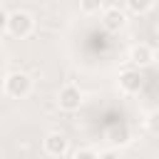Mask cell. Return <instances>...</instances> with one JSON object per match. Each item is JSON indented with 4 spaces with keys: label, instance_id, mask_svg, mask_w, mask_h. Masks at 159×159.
Masks as SVG:
<instances>
[{
    "label": "cell",
    "instance_id": "cell-1",
    "mask_svg": "<svg viewBox=\"0 0 159 159\" xmlns=\"http://www.w3.org/2000/svg\"><path fill=\"white\" fill-rule=\"evenodd\" d=\"M32 27H35V20H32V15L30 12H25V10H15V12H7V32L12 35V37H27L30 32H32Z\"/></svg>",
    "mask_w": 159,
    "mask_h": 159
},
{
    "label": "cell",
    "instance_id": "cell-2",
    "mask_svg": "<svg viewBox=\"0 0 159 159\" xmlns=\"http://www.w3.org/2000/svg\"><path fill=\"white\" fill-rule=\"evenodd\" d=\"M32 89V80L25 75V72H10L5 77V94L12 97V99H22L27 97Z\"/></svg>",
    "mask_w": 159,
    "mask_h": 159
},
{
    "label": "cell",
    "instance_id": "cell-3",
    "mask_svg": "<svg viewBox=\"0 0 159 159\" xmlns=\"http://www.w3.org/2000/svg\"><path fill=\"white\" fill-rule=\"evenodd\" d=\"M57 104H60V109H65V112H77V109L82 107V92H80V87L65 84V87L60 89V94H57Z\"/></svg>",
    "mask_w": 159,
    "mask_h": 159
},
{
    "label": "cell",
    "instance_id": "cell-4",
    "mask_svg": "<svg viewBox=\"0 0 159 159\" xmlns=\"http://www.w3.org/2000/svg\"><path fill=\"white\" fill-rule=\"evenodd\" d=\"M42 149L45 154L50 157H65L67 154V137L62 132H50L45 139H42Z\"/></svg>",
    "mask_w": 159,
    "mask_h": 159
},
{
    "label": "cell",
    "instance_id": "cell-5",
    "mask_svg": "<svg viewBox=\"0 0 159 159\" xmlns=\"http://www.w3.org/2000/svg\"><path fill=\"white\" fill-rule=\"evenodd\" d=\"M142 87H144V77H142L139 70H124V72H119V89L122 92L137 94Z\"/></svg>",
    "mask_w": 159,
    "mask_h": 159
},
{
    "label": "cell",
    "instance_id": "cell-6",
    "mask_svg": "<svg viewBox=\"0 0 159 159\" xmlns=\"http://www.w3.org/2000/svg\"><path fill=\"white\" fill-rule=\"evenodd\" d=\"M127 25V15L119 10V7H109L102 12V27L109 30V32H119L122 27Z\"/></svg>",
    "mask_w": 159,
    "mask_h": 159
},
{
    "label": "cell",
    "instance_id": "cell-7",
    "mask_svg": "<svg viewBox=\"0 0 159 159\" xmlns=\"http://www.w3.org/2000/svg\"><path fill=\"white\" fill-rule=\"evenodd\" d=\"M129 57H132V62H134V65L147 67V65H152V62H154V50H152L149 45H134Z\"/></svg>",
    "mask_w": 159,
    "mask_h": 159
},
{
    "label": "cell",
    "instance_id": "cell-8",
    "mask_svg": "<svg viewBox=\"0 0 159 159\" xmlns=\"http://www.w3.org/2000/svg\"><path fill=\"white\" fill-rule=\"evenodd\" d=\"M107 139L112 142V144H127L129 142V129L124 127V124H114V127H109L107 129Z\"/></svg>",
    "mask_w": 159,
    "mask_h": 159
},
{
    "label": "cell",
    "instance_id": "cell-9",
    "mask_svg": "<svg viewBox=\"0 0 159 159\" xmlns=\"http://www.w3.org/2000/svg\"><path fill=\"white\" fill-rule=\"evenodd\" d=\"M152 5H154V0H127V7H129L132 12H137V15L152 10Z\"/></svg>",
    "mask_w": 159,
    "mask_h": 159
},
{
    "label": "cell",
    "instance_id": "cell-10",
    "mask_svg": "<svg viewBox=\"0 0 159 159\" xmlns=\"http://www.w3.org/2000/svg\"><path fill=\"white\" fill-rule=\"evenodd\" d=\"M80 10L84 15H94L102 10V0H80Z\"/></svg>",
    "mask_w": 159,
    "mask_h": 159
},
{
    "label": "cell",
    "instance_id": "cell-11",
    "mask_svg": "<svg viewBox=\"0 0 159 159\" xmlns=\"http://www.w3.org/2000/svg\"><path fill=\"white\" fill-rule=\"evenodd\" d=\"M97 157V152H92V149H77L75 152V159H94Z\"/></svg>",
    "mask_w": 159,
    "mask_h": 159
},
{
    "label": "cell",
    "instance_id": "cell-12",
    "mask_svg": "<svg viewBox=\"0 0 159 159\" xmlns=\"http://www.w3.org/2000/svg\"><path fill=\"white\" fill-rule=\"evenodd\" d=\"M5 27H7V12H5L2 5H0V32H5Z\"/></svg>",
    "mask_w": 159,
    "mask_h": 159
},
{
    "label": "cell",
    "instance_id": "cell-13",
    "mask_svg": "<svg viewBox=\"0 0 159 159\" xmlns=\"http://www.w3.org/2000/svg\"><path fill=\"white\" fill-rule=\"evenodd\" d=\"M2 2H5V0H0V5H2Z\"/></svg>",
    "mask_w": 159,
    "mask_h": 159
}]
</instances>
